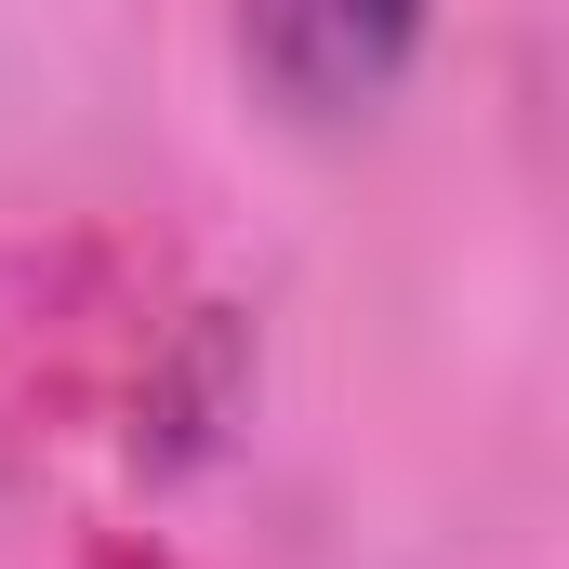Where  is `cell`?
<instances>
[{
	"label": "cell",
	"mask_w": 569,
	"mask_h": 569,
	"mask_svg": "<svg viewBox=\"0 0 569 569\" xmlns=\"http://www.w3.org/2000/svg\"><path fill=\"white\" fill-rule=\"evenodd\" d=\"M425 0H239V53L291 120H358L398 93Z\"/></svg>",
	"instance_id": "1"
}]
</instances>
